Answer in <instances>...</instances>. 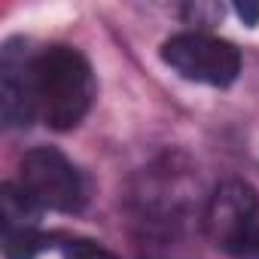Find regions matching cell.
<instances>
[{
	"mask_svg": "<svg viewBox=\"0 0 259 259\" xmlns=\"http://www.w3.org/2000/svg\"><path fill=\"white\" fill-rule=\"evenodd\" d=\"M135 235L144 259H189L192 186L174 165L144 174L135 192Z\"/></svg>",
	"mask_w": 259,
	"mask_h": 259,
	"instance_id": "6da1fadb",
	"label": "cell"
},
{
	"mask_svg": "<svg viewBox=\"0 0 259 259\" xmlns=\"http://www.w3.org/2000/svg\"><path fill=\"white\" fill-rule=\"evenodd\" d=\"M204 238L235 256L259 259V195L244 180H223L201 210Z\"/></svg>",
	"mask_w": 259,
	"mask_h": 259,
	"instance_id": "3957f363",
	"label": "cell"
},
{
	"mask_svg": "<svg viewBox=\"0 0 259 259\" xmlns=\"http://www.w3.org/2000/svg\"><path fill=\"white\" fill-rule=\"evenodd\" d=\"M162 61L183 79L229 89L241 73V52L235 43L207 31H183L162 43Z\"/></svg>",
	"mask_w": 259,
	"mask_h": 259,
	"instance_id": "5b68a950",
	"label": "cell"
},
{
	"mask_svg": "<svg viewBox=\"0 0 259 259\" xmlns=\"http://www.w3.org/2000/svg\"><path fill=\"white\" fill-rule=\"evenodd\" d=\"M235 13H238V19L244 22V25H259V4H238L235 7Z\"/></svg>",
	"mask_w": 259,
	"mask_h": 259,
	"instance_id": "30bf717a",
	"label": "cell"
},
{
	"mask_svg": "<svg viewBox=\"0 0 259 259\" xmlns=\"http://www.w3.org/2000/svg\"><path fill=\"white\" fill-rule=\"evenodd\" d=\"M34 61L37 49L16 37L0 49V119L7 128H28L37 113V89H34Z\"/></svg>",
	"mask_w": 259,
	"mask_h": 259,
	"instance_id": "8992f818",
	"label": "cell"
},
{
	"mask_svg": "<svg viewBox=\"0 0 259 259\" xmlns=\"http://www.w3.org/2000/svg\"><path fill=\"white\" fill-rule=\"evenodd\" d=\"M43 210L16 186H0V247L4 259H37L46 247H52L55 235L40 229Z\"/></svg>",
	"mask_w": 259,
	"mask_h": 259,
	"instance_id": "52a82bcc",
	"label": "cell"
},
{
	"mask_svg": "<svg viewBox=\"0 0 259 259\" xmlns=\"http://www.w3.org/2000/svg\"><path fill=\"white\" fill-rule=\"evenodd\" d=\"M183 16L189 19V25L207 28V25H217V19H223V7H217V4H189L183 10Z\"/></svg>",
	"mask_w": 259,
	"mask_h": 259,
	"instance_id": "9c48e42d",
	"label": "cell"
},
{
	"mask_svg": "<svg viewBox=\"0 0 259 259\" xmlns=\"http://www.w3.org/2000/svg\"><path fill=\"white\" fill-rule=\"evenodd\" d=\"M37 113L52 132H73L89 116L98 82L89 58L73 46H43L34 61Z\"/></svg>",
	"mask_w": 259,
	"mask_h": 259,
	"instance_id": "7a4b0ae2",
	"label": "cell"
},
{
	"mask_svg": "<svg viewBox=\"0 0 259 259\" xmlns=\"http://www.w3.org/2000/svg\"><path fill=\"white\" fill-rule=\"evenodd\" d=\"M52 247L61 253V259H119L113 250L92 238H76V235H55Z\"/></svg>",
	"mask_w": 259,
	"mask_h": 259,
	"instance_id": "ba28073f",
	"label": "cell"
},
{
	"mask_svg": "<svg viewBox=\"0 0 259 259\" xmlns=\"http://www.w3.org/2000/svg\"><path fill=\"white\" fill-rule=\"evenodd\" d=\"M16 186L40 210H55V213H79L89 198L79 168L55 147L28 150L19 162Z\"/></svg>",
	"mask_w": 259,
	"mask_h": 259,
	"instance_id": "277c9868",
	"label": "cell"
}]
</instances>
